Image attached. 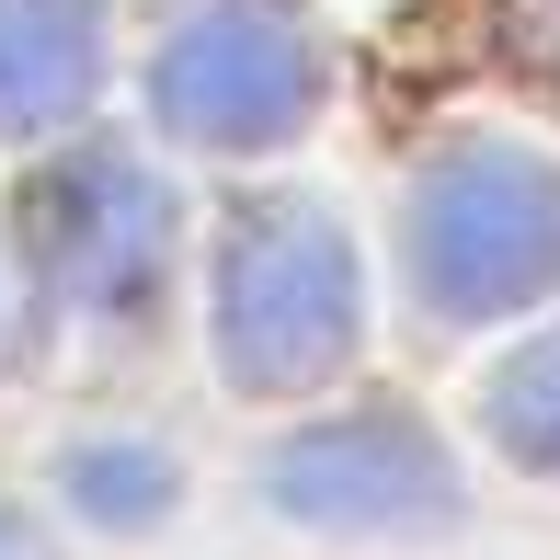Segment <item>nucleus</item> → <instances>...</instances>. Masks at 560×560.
<instances>
[{"label": "nucleus", "instance_id": "obj_2", "mask_svg": "<svg viewBox=\"0 0 560 560\" xmlns=\"http://www.w3.org/2000/svg\"><path fill=\"white\" fill-rule=\"evenodd\" d=\"M412 275L446 320H492L560 287V172L526 149H446L412 195Z\"/></svg>", "mask_w": 560, "mask_h": 560}, {"label": "nucleus", "instance_id": "obj_9", "mask_svg": "<svg viewBox=\"0 0 560 560\" xmlns=\"http://www.w3.org/2000/svg\"><path fill=\"white\" fill-rule=\"evenodd\" d=\"M503 35H515V58L560 92V0H515V23H503Z\"/></svg>", "mask_w": 560, "mask_h": 560}, {"label": "nucleus", "instance_id": "obj_5", "mask_svg": "<svg viewBox=\"0 0 560 560\" xmlns=\"http://www.w3.org/2000/svg\"><path fill=\"white\" fill-rule=\"evenodd\" d=\"M275 503L310 526H435L457 503L446 457L423 423H320V435L275 446Z\"/></svg>", "mask_w": 560, "mask_h": 560}, {"label": "nucleus", "instance_id": "obj_7", "mask_svg": "<svg viewBox=\"0 0 560 560\" xmlns=\"http://www.w3.org/2000/svg\"><path fill=\"white\" fill-rule=\"evenodd\" d=\"M492 435L526 457V469H560V343H526L515 366L492 377Z\"/></svg>", "mask_w": 560, "mask_h": 560}, {"label": "nucleus", "instance_id": "obj_4", "mask_svg": "<svg viewBox=\"0 0 560 560\" xmlns=\"http://www.w3.org/2000/svg\"><path fill=\"white\" fill-rule=\"evenodd\" d=\"M35 264L69 310H104V320L149 310V287L172 264V195L138 161H115V149L46 172L35 184Z\"/></svg>", "mask_w": 560, "mask_h": 560}, {"label": "nucleus", "instance_id": "obj_1", "mask_svg": "<svg viewBox=\"0 0 560 560\" xmlns=\"http://www.w3.org/2000/svg\"><path fill=\"white\" fill-rule=\"evenodd\" d=\"M218 354L241 389H320L354 354V252L298 195H264L218 252Z\"/></svg>", "mask_w": 560, "mask_h": 560}, {"label": "nucleus", "instance_id": "obj_3", "mask_svg": "<svg viewBox=\"0 0 560 560\" xmlns=\"http://www.w3.org/2000/svg\"><path fill=\"white\" fill-rule=\"evenodd\" d=\"M149 92H161V115L184 126V138L264 149V138H287V126L320 104V46L298 35L275 0H218V12H195L184 35L161 46Z\"/></svg>", "mask_w": 560, "mask_h": 560}, {"label": "nucleus", "instance_id": "obj_8", "mask_svg": "<svg viewBox=\"0 0 560 560\" xmlns=\"http://www.w3.org/2000/svg\"><path fill=\"white\" fill-rule=\"evenodd\" d=\"M69 492H81L92 515L138 526V515H161V503H172V469H161V457H138V446H92V457H69Z\"/></svg>", "mask_w": 560, "mask_h": 560}, {"label": "nucleus", "instance_id": "obj_6", "mask_svg": "<svg viewBox=\"0 0 560 560\" xmlns=\"http://www.w3.org/2000/svg\"><path fill=\"white\" fill-rule=\"evenodd\" d=\"M104 81V12L92 0H0V138L69 126Z\"/></svg>", "mask_w": 560, "mask_h": 560}]
</instances>
